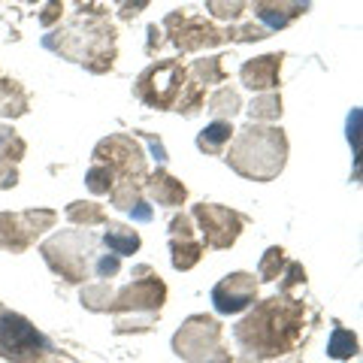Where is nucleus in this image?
I'll use <instances>...</instances> for the list:
<instances>
[{
	"label": "nucleus",
	"mask_w": 363,
	"mask_h": 363,
	"mask_svg": "<svg viewBox=\"0 0 363 363\" xmlns=\"http://www.w3.org/2000/svg\"><path fill=\"white\" fill-rule=\"evenodd\" d=\"M248 118L252 124H267V121H276L281 118V94L279 91H267V94H257L252 104H248Z\"/></svg>",
	"instance_id": "nucleus-21"
},
{
	"label": "nucleus",
	"mask_w": 363,
	"mask_h": 363,
	"mask_svg": "<svg viewBox=\"0 0 363 363\" xmlns=\"http://www.w3.org/2000/svg\"><path fill=\"white\" fill-rule=\"evenodd\" d=\"M18 185V169L16 164L0 161V188H16Z\"/></svg>",
	"instance_id": "nucleus-39"
},
{
	"label": "nucleus",
	"mask_w": 363,
	"mask_h": 363,
	"mask_svg": "<svg viewBox=\"0 0 363 363\" xmlns=\"http://www.w3.org/2000/svg\"><path fill=\"white\" fill-rule=\"evenodd\" d=\"M233 173L252 182H272L288 161V136L272 124H248L233 133L230 152L224 157Z\"/></svg>",
	"instance_id": "nucleus-3"
},
{
	"label": "nucleus",
	"mask_w": 363,
	"mask_h": 363,
	"mask_svg": "<svg viewBox=\"0 0 363 363\" xmlns=\"http://www.w3.org/2000/svg\"><path fill=\"white\" fill-rule=\"evenodd\" d=\"M28 112V94L16 79H0V118H18Z\"/></svg>",
	"instance_id": "nucleus-17"
},
{
	"label": "nucleus",
	"mask_w": 363,
	"mask_h": 363,
	"mask_svg": "<svg viewBox=\"0 0 363 363\" xmlns=\"http://www.w3.org/2000/svg\"><path fill=\"white\" fill-rule=\"evenodd\" d=\"M164 30H157V25H149V55H155L164 45Z\"/></svg>",
	"instance_id": "nucleus-41"
},
{
	"label": "nucleus",
	"mask_w": 363,
	"mask_h": 363,
	"mask_svg": "<svg viewBox=\"0 0 363 363\" xmlns=\"http://www.w3.org/2000/svg\"><path fill=\"white\" fill-rule=\"evenodd\" d=\"M43 45L91 73H106L116 64V28L104 6H82L67 25L43 37Z\"/></svg>",
	"instance_id": "nucleus-1"
},
{
	"label": "nucleus",
	"mask_w": 363,
	"mask_h": 363,
	"mask_svg": "<svg viewBox=\"0 0 363 363\" xmlns=\"http://www.w3.org/2000/svg\"><path fill=\"white\" fill-rule=\"evenodd\" d=\"M104 242L116 257H124V255H133L136 248H140V233L128 224H106Z\"/></svg>",
	"instance_id": "nucleus-19"
},
{
	"label": "nucleus",
	"mask_w": 363,
	"mask_h": 363,
	"mask_svg": "<svg viewBox=\"0 0 363 363\" xmlns=\"http://www.w3.org/2000/svg\"><path fill=\"white\" fill-rule=\"evenodd\" d=\"M112 297H116L112 285H109V281H100V285H88L82 291V306H85V309H91V312H109Z\"/></svg>",
	"instance_id": "nucleus-25"
},
{
	"label": "nucleus",
	"mask_w": 363,
	"mask_h": 363,
	"mask_svg": "<svg viewBox=\"0 0 363 363\" xmlns=\"http://www.w3.org/2000/svg\"><path fill=\"white\" fill-rule=\"evenodd\" d=\"M300 330H303V306L291 300L288 294H281V297L260 303L245 321H240L233 336L252 354L255 351L257 354H281V351H288L297 342Z\"/></svg>",
	"instance_id": "nucleus-2"
},
{
	"label": "nucleus",
	"mask_w": 363,
	"mask_h": 363,
	"mask_svg": "<svg viewBox=\"0 0 363 363\" xmlns=\"http://www.w3.org/2000/svg\"><path fill=\"white\" fill-rule=\"evenodd\" d=\"M145 140H149V145H152V152H155L157 161H167V149H164V143H161V140H155L152 133H145Z\"/></svg>",
	"instance_id": "nucleus-42"
},
{
	"label": "nucleus",
	"mask_w": 363,
	"mask_h": 363,
	"mask_svg": "<svg viewBox=\"0 0 363 363\" xmlns=\"http://www.w3.org/2000/svg\"><path fill=\"white\" fill-rule=\"evenodd\" d=\"M173 348L188 363H227L230 354L221 345V324L209 315H194L173 336Z\"/></svg>",
	"instance_id": "nucleus-5"
},
{
	"label": "nucleus",
	"mask_w": 363,
	"mask_h": 363,
	"mask_svg": "<svg viewBox=\"0 0 363 363\" xmlns=\"http://www.w3.org/2000/svg\"><path fill=\"white\" fill-rule=\"evenodd\" d=\"M52 209H28V212H0V248L25 252L43 230L55 224Z\"/></svg>",
	"instance_id": "nucleus-10"
},
{
	"label": "nucleus",
	"mask_w": 363,
	"mask_h": 363,
	"mask_svg": "<svg viewBox=\"0 0 363 363\" xmlns=\"http://www.w3.org/2000/svg\"><path fill=\"white\" fill-rule=\"evenodd\" d=\"M112 206L130 209L136 200H143V182H116V188L109 191Z\"/></svg>",
	"instance_id": "nucleus-29"
},
{
	"label": "nucleus",
	"mask_w": 363,
	"mask_h": 363,
	"mask_svg": "<svg viewBox=\"0 0 363 363\" xmlns=\"http://www.w3.org/2000/svg\"><path fill=\"white\" fill-rule=\"evenodd\" d=\"M85 185L91 194H109V191L116 188V176H112V169L104 164H91V169L85 173Z\"/></svg>",
	"instance_id": "nucleus-28"
},
{
	"label": "nucleus",
	"mask_w": 363,
	"mask_h": 363,
	"mask_svg": "<svg viewBox=\"0 0 363 363\" xmlns=\"http://www.w3.org/2000/svg\"><path fill=\"white\" fill-rule=\"evenodd\" d=\"M279 279H285V281L279 285V291H281V294H288L291 288H297V285H303V281H306V269L297 264V260H291V264L285 267V272H281Z\"/></svg>",
	"instance_id": "nucleus-35"
},
{
	"label": "nucleus",
	"mask_w": 363,
	"mask_h": 363,
	"mask_svg": "<svg viewBox=\"0 0 363 363\" xmlns=\"http://www.w3.org/2000/svg\"><path fill=\"white\" fill-rule=\"evenodd\" d=\"M279 73H281V55H260V58H252L242 64L240 79L245 88L257 91V94H267V91L279 88Z\"/></svg>",
	"instance_id": "nucleus-15"
},
{
	"label": "nucleus",
	"mask_w": 363,
	"mask_h": 363,
	"mask_svg": "<svg viewBox=\"0 0 363 363\" xmlns=\"http://www.w3.org/2000/svg\"><path fill=\"white\" fill-rule=\"evenodd\" d=\"M285 267H288V257H285V252L281 248H269V252L260 257V267H257V276L264 279V281H276L281 272H285Z\"/></svg>",
	"instance_id": "nucleus-30"
},
{
	"label": "nucleus",
	"mask_w": 363,
	"mask_h": 363,
	"mask_svg": "<svg viewBox=\"0 0 363 363\" xmlns=\"http://www.w3.org/2000/svg\"><path fill=\"white\" fill-rule=\"evenodd\" d=\"M257 300V281L248 272H230L212 288V303L221 315H236Z\"/></svg>",
	"instance_id": "nucleus-13"
},
{
	"label": "nucleus",
	"mask_w": 363,
	"mask_h": 363,
	"mask_svg": "<svg viewBox=\"0 0 363 363\" xmlns=\"http://www.w3.org/2000/svg\"><path fill=\"white\" fill-rule=\"evenodd\" d=\"M169 252H173V267L176 269H191L200 264L203 245L194 240H169Z\"/></svg>",
	"instance_id": "nucleus-23"
},
{
	"label": "nucleus",
	"mask_w": 363,
	"mask_h": 363,
	"mask_svg": "<svg viewBox=\"0 0 363 363\" xmlns=\"http://www.w3.org/2000/svg\"><path fill=\"white\" fill-rule=\"evenodd\" d=\"M327 354L336 357V360H351L357 354V339L354 333H348L345 327H336L333 336H330V345H327Z\"/></svg>",
	"instance_id": "nucleus-27"
},
{
	"label": "nucleus",
	"mask_w": 363,
	"mask_h": 363,
	"mask_svg": "<svg viewBox=\"0 0 363 363\" xmlns=\"http://www.w3.org/2000/svg\"><path fill=\"white\" fill-rule=\"evenodd\" d=\"M164 30L169 43L182 52H200V49H215V45L224 43V30L215 25L209 18H200V16H191V13H169L164 18Z\"/></svg>",
	"instance_id": "nucleus-8"
},
{
	"label": "nucleus",
	"mask_w": 363,
	"mask_h": 363,
	"mask_svg": "<svg viewBox=\"0 0 363 363\" xmlns=\"http://www.w3.org/2000/svg\"><path fill=\"white\" fill-rule=\"evenodd\" d=\"M164 297H167V288H164V281L157 279V276H149V279H136L130 281V285H124L116 297H112V306H109V312H128V315H157L161 312V306H164Z\"/></svg>",
	"instance_id": "nucleus-12"
},
{
	"label": "nucleus",
	"mask_w": 363,
	"mask_h": 363,
	"mask_svg": "<svg viewBox=\"0 0 363 363\" xmlns=\"http://www.w3.org/2000/svg\"><path fill=\"white\" fill-rule=\"evenodd\" d=\"M97 272V279H112L116 272L121 269V257H116V255H104V257H97L94 260V267H91Z\"/></svg>",
	"instance_id": "nucleus-36"
},
{
	"label": "nucleus",
	"mask_w": 363,
	"mask_h": 363,
	"mask_svg": "<svg viewBox=\"0 0 363 363\" xmlns=\"http://www.w3.org/2000/svg\"><path fill=\"white\" fill-rule=\"evenodd\" d=\"M112 4L118 6V16L121 18H133V16H140L145 6H149V0H112Z\"/></svg>",
	"instance_id": "nucleus-38"
},
{
	"label": "nucleus",
	"mask_w": 363,
	"mask_h": 363,
	"mask_svg": "<svg viewBox=\"0 0 363 363\" xmlns=\"http://www.w3.org/2000/svg\"><path fill=\"white\" fill-rule=\"evenodd\" d=\"M94 164L112 169L116 182H145L149 167H145L143 145L128 133H112L94 145Z\"/></svg>",
	"instance_id": "nucleus-7"
},
{
	"label": "nucleus",
	"mask_w": 363,
	"mask_h": 363,
	"mask_svg": "<svg viewBox=\"0 0 363 363\" xmlns=\"http://www.w3.org/2000/svg\"><path fill=\"white\" fill-rule=\"evenodd\" d=\"M191 218L200 224V233L206 240L209 248H230L242 233V215L227 209V206H218V203H200L191 212Z\"/></svg>",
	"instance_id": "nucleus-11"
},
{
	"label": "nucleus",
	"mask_w": 363,
	"mask_h": 363,
	"mask_svg": "<svg viewBox=\"0 0 363 363\" xmlns=\"http://www.w3.org/2000/svg\"><path fill=\"white\" fill-rule=\"evenodd\" d=\"M128 212H130V218H133V221H143V224H145V221H152V206H149L145 200H136Z\"/></svg>",
	"instance_id": "nucleus-40"
},
{
	"label": "nucleus",
	"mask_w": 363,
	"mask_h": 363,
	"mask_svg": "<svg viewBox=\"0 0 363 363\" xmlns=\"http://www.w3.org/2000/svg\"><path fill=\"white\" fill-rule=\"evenodd\" d=\"M267 37H269V30L264 25H255V21H248V25H230L224 30V40H236V43H257Z\"/></svg>",
	"instance_id": "nucleus-32"
},
{
	"label": "nucleus",
	"mask_w": 363,
	"mask_h": 363,
	"mask_svg": "<svg viewBox=\"0 0 363 363\" xmlns=\"http://www.w3.org/2000/svg\"><path fill=\"white\" fill-rule=\"evenodd\" d=\"M233 124L230 121H218L215 118L206 130H200V136H197V149L200 152H206V155H221L224 152V145H230V140H233Z\"/></svg>",
	"instance_id": "nucleus-18"
},
{
	"label": "nucleus",
	"mask_w": 363,
	"mask_h": 363,
	"mask_svg": "<svg viewBox=\"0 0 363 363\" xmlns=\"http://www.w3.org/2000/svg\"><path fill=\"white\" fill-rule=\"evenodd\" d=\"M97 236L88 230H64L55 233L49 242H43V257L55 272H61L67 281H85L91 267H94Z\"/></svg>",
	"instance_id": "nucleus-4"
},
{
	"label": "nucleus",
	"mask_w": 363,
	"mask_h": 363,
	"mask_svg": "<svg viewBox=\"0 0 363 363\" xmlns=\"http://www.w3.org/2000/svg\"><path fill=\"white\" fill-rule=\"evenodd\" d=\"M157 315H128L116 321V333H130V330H149Z\"/></svg>",
	"instance_id": "nucleus-33"
},
{
	"label": "nucleus",
	"mask_w": 363,
	"mask_h": 363,
	"mask_svg": "<svg viewBox=\"0 0 363 363\" xmlns=\"http://www.w3.org/2000/svg\"><path fill=\"white\" fill-rule=\"evenodd\" d=\"M224 58H200L188 67V79L191 82H197L203 88H209V85H218L224 82Z\"/></svg>",
	"instance_id": "nucleus-22"
},
{
	"label": "nucleus",
	"mask_w": 363,
	"mask_h": 363,
	"mask_svg": "<svg viewBox=\"0 0 363 363\" xmlns=\"http://www.w3.org/2000/svg\"><path fill=\"white\" fill-rule=\"evenodd\" d=\"M25 157V140L6 124H0V161L6 164H18Z\"/></svg>",
	"instance_id": "nucleus-26"
},
{
	"label": "nucleus",
	"mask_w": 363,
	"mask_h": 363,
	"mask_svg": "<svg viewBox=\"0 0 363 363\" xmlns=\"http://www.w3.org/2000/svg\"><path fill=\"white\" fill-rule=\"evenodd\" d=\"M143 191L149 194L155 203H161V206H182L188 197V188L182 185L176 176H169L167 169H155L152 176H145L143 182Z\"/></svg>",
	"instance_id": "nucleus-16"
},
{
	"label": "nucleus",
	"mask_w": 363,
	"mask_h": 363,
	"mask_svg": "<svg viewBox=\"0 0 363 363\" xmlns=\"http://www.w3.org/2000/svg\"><path fill=\"white\" fill-rule=\"evenodd\" d=\"M245 4L248 0H206V9L215 16V18H221V21H240L242 13H245Z\"/></svg>",
	"instance_id": "nucleus-31"
},
{
	"label": "nucleus",
	"mask_w": 363,
	"mask_h": 363,
	"mask_svg": "<svg viewBox=\"0 0 363 363\" xmlns=\"http://www.w3.org/2000/svg\"><path fill=\"white\" fill-rule=\"evenodd\" d=\"M185 82H188V67H182V61H157L149 70L140 73L133 94L152 109H176V100Z\"/></svg>",
	"instance_id": "nucleus-6"
},
{
	"label": "nucleus",
	"mask_w": 363,
	"mask_h": 363,
	"mask_svg": "<svg viewBox=\"0 0 363 363\" xmlns=\"http://www.w3.org/2000/svg\"><path fill=\"white\" fill-rule=\"evenodd\" d=\"M61 13H64V0H49L45 9L40 13V25L43 28H52L55 21H61Z\"/></svg>",
	"instance_id": "nucleus-37"
},
{
	"label": "nucleus",
	"mask_w": 363,
	"mask_h": 363,
	"mask_svg": "<svg viewBox=\"0 0 363 363\" xmlns=\"http://www.w3.org/2000/svg\"><path fill=\"white\" fill-rule=\"evenodd\" d=\"M309 6L312 0H255V16L264 21L267 30H281L309 13Z\"/></svg>",
	"instance_id": "nucleus-14"
},
{
	"label": "nucleus",
	"mask_w": 363,
	"mask_h": 363,
	"mask_svg": "<svg viewBox=\"0 0 363 363\" xmlns=\"http://www.w3.org/2000/svg\"><path fill=\"white\" fill-rule=\"evenodd\" d=\"M67 218L73 224H85V230H88L91 224H106V212H104V206H97V203L76 200L67 206Z\"/></svg>",
	"instance_id": "nucleus-24"
},
{
	"label": "nucleus",
	"mask_w": 363,
	"mask_h": 363,
	"mask_svg": "<svg viewBox=\"0 0 363 363\" xmlns=\"http://www.w3.org/2000/svg\"><path fill=\"white\" fill-rule=\"evenodd\" d=\"M169 240H194V218L191 215H173V221H169Z\"/></svg>",
	"instance_id": "nucleus-34"
},
{
	"label": "nucleus",
	"mask_w": 363,
	"mask_h": 363,
	"mask_svg": "<svg viewBox=\"0 0 363 363\" xmlns=\"http://www.w3.org/2000/svg\"><path fill=\"white\" fill-rule=\"evenodd\" d=\"M206 106L218 121H233V116H240L242 112V97H240V91L236 88H218L209 97Z\"/></svg>",
	"instance_id": "nucleus-20"
},
{
	"label": "nucleus",
	"mask_w": 363,
	"mask_h": 363,
	"mask_svg": "<svg viewBox=\"0 0 363 363\" xmlns=\"http://www.w3.org/2000/svg\"><path fill=\"white\" fill-rule=\"evenodd\" d=\"M45 351V339L37 333V327L25 321L21 315L0 312V354L16 363H33Z\"/></svg>",
	"instance_id": "nucleus-9"
}]
</instances>
